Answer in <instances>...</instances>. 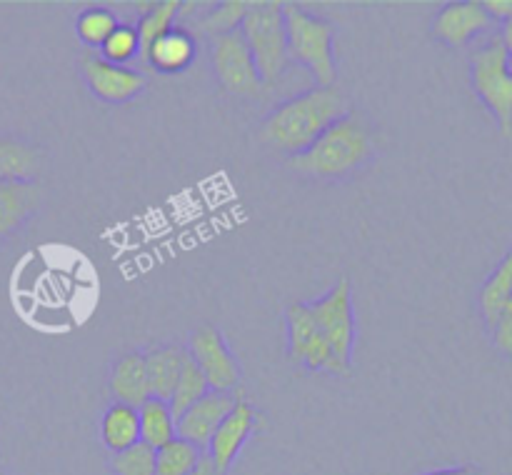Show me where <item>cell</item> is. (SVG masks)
<instances>
[{
    "mask_svg": "<svg viewBox=\"0 0 512 475\" xmlns=\"http://www.w3.org/2000/svg\"><path fill=\"white\" fill-rule=\"evenodd\" d=\"M483 8H485V13L490 15V20L508 23V20L512 18V0H485Z\"/></svg>",
    "mask_w": 512,
    "mask_h": 475,
    "instance_id": "cell-30",
    "label": "cell"
},
{
    "mask_svg": "<svg viewBox=\"0 0 512 475\" xmlns=\"http://www.w3.org/2000/svg\"><path fill=\"white\" fill-rule=\"evenodd\" d=\"M263 425L265 418L260 415V410L245 400V390H238V403L230 410L228 418L218 425V430H215L213 438H210L208 448H205V453L213 460L218 475L230 473L240 450H243L245 443L253 438L255 430H260Z\"/></svg>",
    "mask_w": 512,
    "mask_h": 475,
    "instance_id": "cell-10",
    "label": "cell"
},
{
    "mask_svg": "<svg viewBox=\"0 0 512 475\" xmlns=\"http://www.w3.org/2000/svg\"><path fill=\"white\" fill-rule=\"evenodd\" d=\"M490 330H493L495 348L503 355H508V358H512V295L508 298V303L503 305L498 320H495V325Z\"/></svg>",
    "mask_w": 512,
    "mask_h": 475,
    "instance_id": "cell-29",
    "label": "cell"
},
{
    "mask_svg": "<svg viewBox=\"0 0 512 475\" xmlns=\"http://www.w3.org/2000/svg\"><path fill=\"white\" fill-rule=\"evenodd\" d=\"M348 98L333 88H310L280 103L260 125V140L290 158L305 153L335 120L348 115Z\"/></svg>",
    "mask_w": 512,
    "mask_h": 475,
    "instance_id": "cell-1",
    "label": "cell"
},
{
    "mask_svg": "<svg viewBox=\"0 0 512 475\" xmlns=\"http://www.w3.org/2000/svg\"><path fill=\"white\" fill-rule=\"evenodd\" d=\"M375 155L370 128L355 113L335 120L305 153L288 158V165L310 178H343L363 168Z\"/></svg>",
    "mask_w": 512,
    "mask_h": 475,
    "instance_id": "cell-2",
    "label": "cell"
},
{
    "mask_svg": "<svg viewBox=\"0 0 512 475\" xmlns=\"http://www.w3.org/2000/svg\"><path fill=\"white\" fill-rule=\"evenodd\" d=\"M195 58H198V40H195V35H190L183 28H173L150 45L143 65H150V68L163 75H175L185 73L195 63Z\"/></svg>",
    "mask_w": 512,
    "mask_h": 475,
    "instance_id": "cell-14",
    "label": "cell"
},
{
    "mask_svg": "<svg viewBox=\"0 0 512 475\" xmlns=\"http://www.w3.org/2000/svg\"><path fill=\"white\" fill-rule=\"evenodd\" d=\"M98 55L113 65H130L140 55V40L135 25L120 23L113 33L100 45Z\"/></svg>",
    "mask_w": 512,
    "mask_h": 475,
    "instance_id": "cell-27",
    "label": "cell"
},
{
    "mask_svg": "<svg viewBox=\"0 0 512 475\" xmlns=\"http://www.w3.org/2000/svg\"><path fill=\"white\" fill-rule=\"evenodd\" d=\"M100 438L113 455L140 445L138 408L125 403H110L100 420Z\"/></svg>",
    "mask_w": 512,
    "mask_h": 475,
    "instance_id": "cell-18",
    "label": "cell"
},
{
    "mask_svg": "<svg viewBox=\"0 0 512 475\" xmlns=\"http://www.w3.org/2000/svg\"><path fill=\"white\" fill-rule=\"evenodd\" d=\"M253 3H245V0H225V3H218L213 10H208L205 15L198 18V30L200 33L210 35H225L233 33V30H240V23H243L245 13L250 10Z\"/></svg>",
    "mask_w": 512,
    "mask_h": 475,
    "instance_id": "cell-26",
    "label": "cell"
},
{
    "mask_svg": "<svg viewBox=\"0 0 512 475\" xmlns=\"http://www.w3.org/2000/svg\"><path fill=\"white\" fill-rule=\"evenodd\" d=\"M140 420V443L148 445L150 450L163 448L173 438H178V420L165 400L148 398L138 408Z\"/></svg>",
    "mask_w": 512,
    "mask_h": 475,
    "instance_id": "cell-19",
    "label": "cell"
},
{
    "mask_svg": "<svg viewBox=\"0 0 512 475\" xmlns=\"http://www.w3.org/2000/svg\"><path fill=\"white\" fill-rule=\"evenodd\" d=\"M208 390H210V385H208V380H205V375L200 373V368L193 363V358L185 353L183 370H180L178 383H175L173 395H170V400H168L170 410H173V415H175V420H178L180 415H183L185 410L190 408V405L198 403V400L203 398Z\"/></svg>",
    "mask_w": 512,
    "mask_h": 475,
    "instance_id": "cell-24",
    "label": "cell"
},
{
    "mask_svg": "<svg viewBox=\"0 0 512 475\" xmlns=\"http://www.w3.org/2000/svg\"><path fill=\"white\" fill-rule=\"evenodd\" d=\"M240 35L248 43L263 85L278 83L280 75L288 70V30H285L283 3H253L240 23Z\"/></svg>",
    "mask_w": 512,
    "mask_h": 475,
    "instance_id": "cell-4",
    "label": "cell"
},
{
    "mask_svg": "<svg viewBox=\"0 0 512 475\" xmlns=\"http://www.w3.org/2000/svg\"><path fill=\"white\" fill-rule=\"evenodd\" d=\"M490 25H493V20L485 13L483 3H478V0H455V3L443 5L438 10L430 30H433V38H438L440 43L450 45V48H463L478 35L488 33Z\"/></svg>",
    "mask_w": 512,
    "mask_h": 475,
    "instance_id": "cell-12",
    "label": "cell"
},
{
    "mask_svg": "<svg viewBox=\"0 0 512 475\" xmlns=\"http://www.w3.org/2000/svg\"><path fill=\"white\" fill-rule=\"evenodd\" d=\"M512 295V248L505 253V258L500 260L498 268L493 270L488 280L480 288V310H483V318L488 323V328H493L495 320H498L500 310L508 303Z\"/></svg>",
    "mask_w": 512,
    "mask_h": 475,
    "instance_id": "cell-21",
    "label": "cell"
},
{
    "mask_svg": "<svg viewBox=\"0 0 512 475\" xmlns=\"http://www.w3.org/2000/svg\"><path fill=\"white\" fill-rule=\"evenodd\" d=\"M285 320H288L290 363L303 365V368L308 370H318V373H350V368H345V365L335 358L333 348H330L328 340L323 338V333H320L318 325H315L308 305H290L288 313H285Z\"/></svg>",
    "mask_w": 512,
    "mask_h": 475,
    "instance_id": "cell-7",
    "label": "cell"
},
{
    "mask_svg": "<svg viewBox=\"0 0 512 475\" xmlns=\"http://www.w3.org/2000/svg\"><path fill=\"white\" fill-rule=\"evenodd\" d=\"M40 205V188L33 180L0 183V240L20 228Z\"/></svg>",
    "mask_w": 512,
    "mask_h": 475,
    "instance_id": "cell-16",
    "label": "cell"
},
{
    "mask_svg": "<svg viewBox=\"0 0 512 475\" xmlns=\"http://www.w3.org/2000/svg\"><path fill=\"white\" fill-rule=\"evenodd\" d=\"M470 80L480 103L498 120L503 138L512 135V65L500 35H490L470 55Z\"/></svg>",
    "mask_w": 512,
    "mask_h": 475,
    "instance_id": "cell-5",
    "label": "cell"
},
{
    "mask_svg": "<svg viewBox=\"0 0 512 475\" xmlns=\"http://www.w3.org/2000/svg\"><path fill=\"white\" fill-rule=\"evenodd\" d=\"M308 305L310 315H313L315 325L328 340L333 348L335 358L350 368L353 365V350H355V310H353V293H350V280L340 278L323 298L310 300Z\"/></svg>",
    "mask_w": 512,
    "mask_h": 475,
    "instance_id": "cell-6",
    "label": "cell"
},
{
    "mask_svg": "<svg viewBox=\"0 0 512 475\" xmlns=\"http://www.w3.org/2000/svg\"><path fill=\"white\" fill-rule=\"evenodd\" d=\"M80 70H83L90 93L105 103H128L148 85V78L140 68L113 65L100 58L98 53H85L80 58Z\"/></svg>",
    "mask_w": 512,
    "mask_h": 475,
    "instance_id": "cell-11",
    "label": "cell"
},
{
    "mask_svg": "<svg viewBox=\"0 0 512 475\" xmlns=\"http://www.w3.org/2000/svg\"><path fill=\"white\" fill-rule=\"evenodd\" d=\"M143 358L145 368H148L150 393H153V398L168 403L175 383H178L180 370H183L185 348H180V345H153V348H148V353H143Z\"/></svg>",
    "mask_w": 512,
    "mask_h": 475,
    "instance_id": "cell-17",
    "label": "cell"
},
{
    "mask_svg": "<svg viewBox=\"0 0 512 475\" xmlns=\"http://www.w3.org/2000/svg\"><path fill=\"white\" fill-rule=\"evenodd\" d=\"M500 38H503L505 50H508V58H510V65H512V18L508 20V23H503V30H500Z\"/></svg>",
    "mask_w": 512,
    "mask_h": 475,
    "instance_id": "cell-33",
    "label": "cell"
},
{
    "mask_svg": "<svg viewBox=\"0 0 512 475\" xmlns=\"http://www.w3.org/2000/svg\"><path fill=\"white\" fill-rule=\"evenodd\" d=\"M188 475H218V470H215L213 460H210L208 453H205L203 460H200V463H198V468H195L193 473H188Z\"/></svg>",
    "mask_w": 512,
    "mask_h": 475,
    "instance_id": "cell-32",
    "label": "cell"
},
{
    "mask_svg": "<svg viewBox=\"0 0 512 475\" xmlns=\"http://www.w3.org/2000/svg\"><path fill=\"white\" fill-rule=\"evenodd\" d=\"M180 0H163V3H153V8L140 18V23L135 25L140 40V55L138 60L143 63L145 55H148L150 45L165 35L168 30L175 28V20L180 18Z\"/></svg>",
    "mask_w": 512,
    "mask_h": 475,
    "instance_id": "cell-22",
    "label": "cell"
},
{
    "mask_svg": "<svg viewBox=\"0 0 512 475\" xmlns=\"http://www.w3.org/2000/svg\"><path fill=\"white\" fill-rule=\"evenodd\" d=\"M120 25L118 15L110 8L103 5H93V8H85L83 13L75 18V33H78L80 43L88 45V48H98L108 40V35L113 33Z\"/></svg>",
    "mask_w": 512,
    "mask_h": 475,
    "instance_id": "cell-25",
    "label": "cell"
},
{
    "mask_svg": "<svg viewBox=\"0 0 512 475\" xmlns=\"http://www.w3.org/2000/svg\"><path fill=\"white\" fill-rule=\"evenodd\" d=\"M185 353L193 358L200 373L208 380L210 390L218 393H235L240 388V363L225 343L223 333L215 325H200L190 335Z\"/></svg>",
    "mask_w": 512,
    "mask_h": 475,
    "instance_id": "cell-9",
    "label": "cell"
},
{
    "mask_svg": "<svg viewBox=\"0 0 512 475\" xmlns=\"http://www.w3.org/2000/svg\"><path fill=\"white\" fill-rule=\"evenodd\" d=\"M110 395H113V403H125L140 408L148 398H153L150 393V380H148V368H145L143 353H125L115 360L113 370H110L108 380Z\"/></svg>",
    "mask_w": 512,
    "mask_h": 475,
    "instance_id": "cell-15",
    "label": "cell"
},
{
    "mask_svg": "<svg viewBox=\"0 0 512 475\" xmlns=\"http://www.w3.org/2000/svg\"><path fill=\"white\" fill-rule=\"evenodd\" d=\"M40 168V153L30 143L0 135V183L33 180Z\"/></svg>",
    "mask_w": 512,
    "mask_h": 475,
    "instance_id": "cell-20",
    "label": "cell"
},
{
    "mask_svg": "<svg viewBox=\"0 0 512 475\" xmlns=\"http://www.w3.org/2000/svg\"><path fill=\"white\" fill-rule=\"evenodd\" d=\"M110 468L115 475H153L155 473V450L148 445H135L123 453L110 458Z\"/></svg>",
    "mask_w": 512,
    "mask_h": 475,
    "instance_id": "cell-28",
    "label": "cell"
},
{
    "mask_svg": "<svg viewBox=\"0 0 512 475\" xmlns=\"http://www.w3.org/2000/svg\"><path fill=\"white\" fill-rule=\"evenodd\" d=\"M423 475H483L478 468H443V470H430V473H423Z\"/></svg>",
    "mask_w": 512,
    "mask_h": 475,
    "instance_id": "cell-31",
    "label": "cell"
},
{
    "mask_svg": "<svg viewBox=\"0 0 512 475\" xmlns=\"http://www.w3.org/2000/svg\"><path fill=\"white\" fill-rule=\"evenodd\" d=\"M210 60H213L220 85L228 93L258 98L260 90H263V80H260L255 60L240 30L210 38Z\"/></svg>",
    "mask_w": 512,
    "mask_h": 475,
    "instance_id": "cell-8",
    "label": "cell"
},
{
    "mask_svg": "<svg viewBox=\"0 0 512 475\" xmlns=\"http://www.w3.org/2000/svg\"><path fill=\"white\" fill-rule=\"evenodd\" d=\"M283 15L290 63L308 70L318 88H333L338 80L333 50L335 25L295 3H283Z\"/></svg>",
    "mask_w": 512,
    "mask_h": 475,
    "instance_id": "cell-3",
    "label": "cell"
},
{
    "mask_svg": "<svg viewBox=\"0 0 512 475\" xmlns=\"http://www.w3.org/2000/svg\"><path fill=\"white\" fill-rule=\"evenodd\" d=\"M0 475H8V473H5V470H0Z\"/></svg>",
    "mask_w": 512,
    "mask_h": 475,
    "instance_id": "cell-34",
    "label": "cell"
},
{
    "mask_svg": "<svg viewBox=\"0 0 512 475\" xmlns=\"http://www.w3.org/2000/svg\"><path fill=\"white\" fill-rule=\"evenodd\" d=\"M205 450L188 443L183 438H173L163 448L155 450V473L153 475H188L198 468Z\"/></svg>",
    "mask_w": 512,
    "mask_h": 475,
    "instance_id": "cell-23",
    "label": "cell"
},
{
    "mask_svg": "<svg viewBox=\"0 0 512 475\" xmlns=\"http://www.w3.org/2000/svg\"><path fill=\"white\" fill-rule=\"evenodd\" d=\"M238 390H235V393L208 390L198 403L190 405V408L178 418V438L198 445L200 450L208 448L210 438H213V433L218 430V425L228 418V413L235 408V403H238Z\"/></svg>",
    "mask_w": 512,
    "mask_h": 475,
    "instance_id": "cell-13",
    "label": "cell"
}]
</instances>
